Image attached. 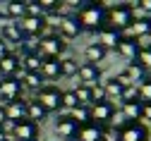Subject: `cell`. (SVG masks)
Returning <instances> with one entry per match:
<instances>
[{
    "label": "cell",
    "mask_w": 151,
    "mask_h": 141,
    "mask_svg": "<svg viewBox=\"0 0 151 141\" xmlns=\"http://www.w3.org/2000/svg\"><path fill=\"white\" fill-rule=\"evenodd\" d=\"M77 24L82 26V31H101L106 26V10L99 3H84L77 10Z\"/></svg>",
    "instance_id": "cell-1"
},
{
    "label": "cell",
    "mask_w": 151,
    "mask_h": 141,
    "mask_svg": "<svg viewBox=\"0 0 151 141\" xmlns=\"http://www.w3.org/2000/svg\"><path fill=\"white\" fill-rule=\"evenodd\" d=\"M134 22V12H132V7L127 3H118L115 7L106 10V26L115 29V31H127V26Z\"/></svg>",
    "instance_id": "cell-2"
},
{
    "label": "cell",
    "mask_w": 151,
    "mask_h": 141,
    "mask_svg": "<svg viewBox=\"0 0 151 141\" xmlns=\"http://www.w3.org/2000/svg\"><path fill=\"white\" fill-rule=\"evenodd\" d=\"M34 98L41 103V108H43L48 115L63 110V91H60L58 86H53V84H46L43 89H39Z\"/></svg>",
    "instance_id": "cell-3"
},
{
    "label": "cell",
    "mask_w": 151,
    "mask_h": 141,
    "mask_svg": "<svg viewBox=\"0 0 151 141\" xmlns=\"http://www.w3.org/2000/svg\"><path fill=\"white\" fill-rule=\"evenodd\" d=\"M36 46H39V55L41 57H55V60H60L63 53H65V48H67V43L63 41L58 34H46L43 38H39Z\"/></svg>",
    "instance_id": "cell-4"
},
{
    "label": "cell",
    "mask_w": 151,
    "mask_h": 141,
    "mask_svg": "<svg viewBox=\"0 0 151 141\" xmlns=\"http://www.w3.org/2000/svg\"><path fill=\"white\" fill-rule=\"evenodd\" d=\"M120 141H149V127L144 122H122L118 125Z\"/></svg>",
    "instance_id": "cell-5"
},
{
    "label": "cell",
    "mask_w": 151,
    "mask_h": 141,
    "mask_svg": "<svg viewBox=\"0 0 151 141\" xmlns=\"http://www.w3.org/2000/svg\"><path fill=\"white\" fill-rule=\"evenodd\" d=\"M19 29L27 38H43L48 22H46V17H24V19H19Z\"/></svg>",
    "instance_id": "cell-6"
},
{
    "label": "cell",
    "mask_w": 151,
    "mask_h": 141,
    "mask_svg": "<svg viewBox=\"0 0 151 141\" xmlns=\"http://www.w3.org/2000/svg\"><path fill=\"white\" fill-rule=\"evenodd\" d=\"M115 117V103H96L91 105V122L99 125V127H108L110 120Z\"/></svg>",
    "instance_id": "cell-7"
},
{
    "label": "cell",
    "mask_w": 151,
    "mask_h": 141,
    "mask_svg": "<svg viewBox=\"0 0 151 141\" xmlns=\"http://www.w3.org/2000/svg\"><path fill=\"white\" fill-rule=\"evenodd\" d=\"M22 84H19V79L17 77H7L0 82V100H5V105L12 103V100H19L22 98Z\"/></svg>",
    "instance_id": "cell-8"
},
{
    "label": "cell",
    "mask_w": 151,
    "mask_h": 141,
    "mask_svg": "<svg viewBox=\"0 0 151 141\" xmlns=\"http://www.w3.org/2000/svg\"><path fill=\"white\" fill-rule=\"evenodd\" d=\"M12 139L14 141H39V125L29 122V120L17 122L14 125V132H12Z\"/></svg>",
    "instance_id": "cell-9"
},
{
    "label": "cell",
    "mask_w": 151,
    "mask_h": 141,
    "mask_svg": "<svg viewBox=\"0 0 151 141\" xmlns=\"http://www.w3.org/2000/svg\"><path fill=\"white\" fill-rule=\"evenodd\" d=\"M77 77L84 86H93V84H101V67L99 65H91V62H82L77 69Z\"/></svg>",
    "instance_id": "cell-10"
},
{
    "label": "cell",
    "mask_w": 151,
    "mask_h": 141,
    "mask_svg": "<svg viewBox=\"0 0 151 141\" xmlns=\"http://www.w3.org/2000/svg\"><path fill=\"white\" fill-rule=\"evenodd\" d=\"M151 34V17H134V22H132L125 31V38H132V41H137L142 36H149Z\"/></svg>",
    "instance_id": "cell-11"
},
{
    "label": "cell",
    "mask_w": 151,
    "mask_h": 141,
    "mask_svg": "<svg viewBox=\"0 0 151 141\" xmlns=\"http://www.w3.org/2000/svg\"><path fill=\"white\" fill-rule=\"evenodd\" d=\"M77 132H79V125L74 122L70 115L58 117V122H55V134H58L60 139H77Z\"/></svg>",
    "instance_id": "cell-12"
},
{
    "label": "cell",
    "mask_w": 151,
    "mask_h": 141,
    "mask_svg": "<svg viewBox=\"0 0 151 141\" xmlns=\"http://www.w3.org/2000/svg\"><path fill=\"white\" fill-rule=\"evenodd\" d=\"M0 38L10 46V43H17V46H22L27 41V36L22 34L19 29V22H10V24H3V29H0Z\"/></svg>",
    "instance_id": "cell-13"
},
{
    "label": "cell",
    "mask_w": 151,
    "mask_h": 141,
    "mask_svg": "<svg viewBox=\"0 0 151 141\" xmlns=\"http://www.w3.org/2000/svg\"><path fill=\"white\" fill-rule=\"evenodd\" d=\"M58 36L63 41H72V38H77L82 34V26L77 24V19L74 17H60V24H58Z\"/></svg>",
    "instance_id": "cell-14"
},
{
    "label": "cell",
    "mask_w": 151,
    "mask_h": 141,
    "mask_svg": "<svg viewBox=\"0 0 151 141\" xmlns=\"http://www.w3.org/2000/svg\"><path fill=\"white\" fill-rule=\"evenodd\" d=\"M24 69H22V62H19V57H17L14 53L5 55L3 60H0V74H3V79L7 77H19Z\"/></svg>",
    "instance_id": "cell-15"
},
{
    "label": "cell",
    "mask_w": 151,
    "mask_h": 141,
    "mask_svg": "<svg viewBox=\"0 0 151 141\" xmlns=\"http://www.w3.org/2000/svg\"><path fill=\"white\" fill-rule=\"evenodd\" d=\"M5 117L10 120V122H22V120H27V100L19 98V100H12V103L5 105Z\"/></svg>",
    "instance_id": "cell-16"
},
{
    "label": "cell",
    "mask_w": 151,
    "mask_h": 141,
    "mask_svg": "<svg viewBox=\"0 0 151 141\" xmlns=\"http://www.w3.org/2000/svg\"><path fill=\"white\" fill-rule=\"evenodd\" d=\"M19 84H22V89H27V91H39V89H43L46 86V79L39 74V72H22L19 77Z\"/></svg>",
    "instance_id": "cell-17"
},
{
    "label": "cell",
    "mask_w": 151,
    "mask_h": 141,
    "mask_svg": "<svg viewBox=\"0 0 151 141\" xmlns=\"http://www.w3.org/2000/svg\"><path fill=\"white\" fill-rule=\"evenodd\" d=\"M120 38H122V34L115 31V29H110V26H103V29L99 31V43H101L106 50H115L118 43H120Z\"/></svg>",
    "instance_id": "cell-18"
},
{
    "label": "cell",
    "mask_w": 151,
    "mask_h": 141,
    "mask_svg": "<svg viewBox=\"0 0 151 141\" xmlns=\"http://www.w3.org/2000/svg\"><path fill=\"white\" fill-rule=\"evenodd\" d=\"M115 53L118 55H122L125 60H129V62H134L137 60V53H139V46H137V41H132V38H120V43H118V48H115Z\"/></svg>",
    "instance_id": "cell-19"
},
{
    "label": "cell",
    "mask_w": 151,
    "mask_h": 141,
    "mask_svg": "<svg viewBox=\"0 0 151 141\" xmlns=\"http://www.w3.org/2000/svg\"><path fill=\"white\" fill-rule=\"evenodd\" d=\"M46 117H48V112L41 108V103H39L36 98H29V100H27V120L34 122V125H41Z\"/></svg>",
    "instance_id": "cell-20"
},
{
    "label": "cell",
    "mask_w": 151,
    "mask_h": 141,
    "mask_svg": "<svg viewBox=\"0 0 151 141\" xmlns=\"http://www.w3.org/2000/svg\"><path fill=\"white\" fill-rule=\"evenodd\" d=\"M120 115L125 122H142V100H132V103H122Z\"/></svg>",
    "instance_id": "cell-21"
},
{
    "label": "cell",
    "mask_w": 151,
    "mask_h": 141,
    "mask_svg": "<svg viewBox=\"0 0 151 141\" xmlns=\"http://www.w3.org/2000/svg\"><path fill=\"white\" fill-rule=\"evenodd\" d=\"M39 74H41L43 79H58V77H60V60H55V57H43V60H41Z\"/></svg>",
    "instance_id": "cell-22"
},
{
    "label": "cell",
    "mask_w": 151,
    "mask_h": 141,
    "mask_svg": "<svg viewBox=\"0 0 151 141\" xmlns=\"http://www.w3.org/2000/svg\"><path fill=\"white\" fill-rule=\"evenodd\" d=\"M84 55H86V62H91V65H99V62H103L106 60V55H108V50L96 41V43H89L86 46V50H84Z\"/></svg>",
    "instance_id": "cell-23"
},
{
    "label": "cell",
    "mask_w": 151,
    "mask_h": 141,
    "mask_svg": "<svg viewBox=\"0 0 151 141\" xmlns=\"http://www.w3.org/2000/svg\"><path fill=\"white\" fill-rule=\"evenodd\" d=\"M101 132H103V127L89 122V125L79 127V132H77V141H101Z\"/></svg>",
    "instance_id": "cell-24"
},
{
    "label": "cell",
    "mask_w": 151,
    "mask_h": 141,
    "mask_svg": "<svg viewBox=\"0 0 151 141\" xmlns=\"http://www.w3.org/2000/svg\"><path fill=\"white\" fill-rule=\"evenodd\" d=\"M122 74H125V79H127V82H129L132 86H137V84L142 82V79L146 77L144 67H142V65H137V62H129V65L122 69Z\"/></svg>",
    "instance_id": "cell-25"
},
{
    "label": "cell",
    "mask_w": 151,
    "mask_h": 141,
    "mask_svg": "<svg viewBox=\"0 0 151 141\" xmlns=\"http://www.w3.org/2000/svg\"><path fill=\"white\" fill-rule=\"evenodd\" d=\"M103 89H106V100L108 103H113V100H120V96H122V84L118 82L115 77H110L108 82H103Z\"/></svg>",
    "instance_id": "cell-26"
},
{
    "label": "cell",
    "mask_w": 151,
    "mask_h": 141,
    "mask_svg": "<svg viewBox=\"0 0 151 141\" xmlns=\"http://www.w3.org/2000/svg\"><path fill=\"white\" fill-rule=\"evenodd\" d=\"M5 14H7V19H14V22L24 19V3H19V0L5 3Z\"/></svg>",
    "instance_id": "cell-27"
},
{
    "label": "cell",
    "mask_w": 151,
    "mask_h": 141,
    "mask_svg": "<svg viewBox=\"0 0 151 141\" xmlns=\"http://www.w3.org/2000/svg\"><path fill=\"white\" fill-rule=\"evenodd\" d=\"M70 117H72L79 127H84V125L91 122V108H86V105H77L74 110H70Z\"/></svg>",
    "instance_id": "cell-28"
},
{
    "label": "cell",
    "mask_w": 151,
    "mask_h": 141,
    "mask_svg": "<svg viewBox=\"0 0 151 141\" xmlns=\"http://www.w3.org/2000/svg\"><path fill=\"white\" fill-rule=\"evenodd\" d=\"M77 60L74 57H60V77H77Z\"/></svg>",
    "instance_id": "cell-29"
},
{
    "label": "cell",
    "mask_w": 151,
    "mask_h": 141,
    "mask_svg": "<svg viewBox=\"0 0 151 141\" xmlns=\"http://www.w3.org/2000/svg\"><path fill=\"white\" fill-rule=\"evenodd\" d=\"M41 55L39 53H34V55H24V60H19V62H22V69L24 72H39L41 69Z\"/></svg>",
    "instance_id": "cell-30"
},
{
    "label": "cell",
    "mask_w": 151,
    "mask_h": 141,
    "mask_svg": "<svg viewBox=\"0 0 151 141\" xmlns=\"http://www.w3.org/2000/svg\"><path fill=\"white\" fill-rule=\"evenodd\" d=\"M137 93L142 103H151V74H146L142 82L137 84Z\"/></svg>",
    "instance_id": "cell-31"
},
{
    "label": "cell",
    "mask_w": 151,
    "mask_h": 141,
    "mask_svg": "<svg viewBox=\"0 0 151 141\" xmlns=\"http://www.w3.org/2000/svg\"><path fill=\"white\" fill-rule=\"evenodd\" d=\"M74 91V98H77V103L79 105H86V108H91V86H84V84H79L77 89H72Z\"/></svg>",
    "instance_id": "cell-32"
},
{
    "label": "cell",
    "mask_w": 151,
    "mask_h": 141,
    "mask_svg": "<svg viewBox=\"0 0 151 141\" xmlns=\"http://www.w3.org/2000/svg\"><path fill=\"white\" fill-rule=\"evenodd\" d=\"M134 62H137V65H142V67H144V72H146V69H151V48H139Z\"/></svg>",
    "instance_id": "cell-33"
},
{
    "label": "cell",
    "mask_w": 151,
    "mask_h": 141,
    "mask_svg": "<svg viewBox=\"0 0 151 141\" xmlns=\"http://www.w3.org/2000/svg\"><path fill=\"white\" fill-rule=\"evenodd\" d=\"M96 103H106V89H103V84H93L91 86V105H96Z\"/></svg>",
    "instance_id": "cell-34"
},
{
    "label": "cell",
    "mask_w": 151,
    "mask_h": 141,
    "mask_svg": "<svg viewBox=\"0 0 151 141\" xmlns=\"http://www.w3.org/2000/svg\"><path fill=\"white\" fill-rule=\"evenodd\" d=\"M101 141H120V129L115 125H108L101 132Z\"/></svg>",
    "instance_id": "cell-35"
},
{
    "label": "cell",
    "mask_w": 151,
    "mask_h": 141,
    "mask_svg": "<svg viewBox=\"0 0 151 141\" xmlns=\"http://www.w3.org/2000/svg\"><path fill=\"white\" fill-rule=\"evenodd\" d=\"M39 7L43 12V17H46L48 12H58L63 7V3H58V0H39Z\"/></svg>",
    "instance_id": "cell-36"
},
{
    "label": "cell",
    "mask_w": 151,
    "mask_h": 141,
    "mask_svg": "<svg viewBox=\"0 0 151 141\" xmlns=\"http://www.w3.org/2000/svg\"><path fill=\"white\" fill-rule=\"evenodd\" d=\"M79 103H77V98H74V91H63V110H74Z\"/></svg>",
    "instance_id": "cell-37"
},
{
    "label": "cell",
    "mask_w": 151,
    "mask_h": 141,
    "mask_svg": "<svg viewBox=\"0 0 151 141\" xmlns=\"http://www.w3.org/2000/svg\"><path fill=\"white\" fill-rule=\"evenodd\" d=\"M132 100H139L137 86H125L122 89V96H120V103H132Z\"/></svg>",
    "instance_id": "cell-38"
},
{
    "label": "cell",
    "mask_w": 151,
    "mask_h": 141,
    "mask_svg": "<svg viewBox=\"0 0 151 141\" xmlns=\"http://www.w3.org/2000/svg\"><path fill=\"white\" fill-rule=\"evenodd\" d=\"M142 120L151 122V103H142Z\"/></svg>",
    "instance_id": "cell-39"
},
{
    "label": "cell",
    "mask_w": 151,
    "mask_h": 141,
    "mask_svg": "<svg viewBox=\"0 0 151 141\" xmlns=\"http://www.w3.org/2000/svg\"><path fill=\"white\" fill-rule=\"evenodd\" d=\"M5 55H10V46L3 41V38H0V60H3Z\"/></svg>",
    "instance_id": "cell-40"
},
{
    "label": "cell",
    "mask_w": 151,
    "mask_h": 141,
    "mask_svg": "<svg viewBox=\"0 0 151 141\" xmlns=\"http://www.w3.org/2000/svg\"><path fill=\"white\" fill-rule=\"evenodd\" d=\"M139 10H144V12L151 14V0H139Z\"/></svg>",
    "instance_id": "cell-41"
},
{
    "label": "cell",
    "mask_w": 151,
    "mask_h": 141,
    "mask_svg": "<svg viewBox=\"0 0 151 141\" xmlns=\"http://www.w3.org/2000/svg\"><path fill=\"white\" fill-rule=\"evenodd\" d=\"M5 120H7V117H5V105H0V125H3Z\"/></svg>",
    "instance_id": "cell-42"
},
{
    "label": "cell",
    "mask_w": 151,
    "mask_h": 141,
    "mask_svg": "<svg viewBox=\"0 0 151 141\" xmlns=\"http://www.w3.org/2000/svg\"><path fill=\"white\" fill-rule=\"evenodd\" d=\"M7 141H12V139H7Z\"/></svg>",
    "instance_id": "cell-43"
},
{
    "label": "cell",
    "mask_w": 151,
    "mask_h": 141,
    "mask_svg": "<svg viewBox=\"0 0 151 141\" xmlns=\"http://www.w3.org/2000/svg\"><path fill=\"white\" fill-rule=\"evenodd\" d=\"M149 141H151V139H149Z\"/></svg>",
    "instance_id": "cell-44"
}]
</instances>
